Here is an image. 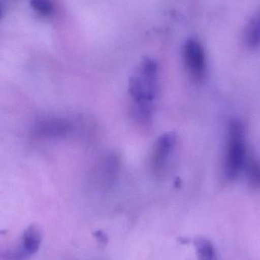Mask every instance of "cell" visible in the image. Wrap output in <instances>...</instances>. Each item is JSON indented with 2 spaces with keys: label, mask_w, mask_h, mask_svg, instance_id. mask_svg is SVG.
<instances>
[{
  "label": "cell",
  "mask_w": 260,
  "mask_h": 260,
  "mask_svg": "<svg viewBox=\"0 0 260 260\" xmlns=\"http://www.w3.org/2000/svg\"><path fill=\"white\" fill-rule=\"evenodd\" d=\"M72 129V125L62 119H50L41 122L36 130L41 136L46 137H56L68 134Z\"/></svg>",
  "instance_id": "5"
},
{
  "label": "cell",
  "mask_w": 260,
  "mask_h": 260,
  "mask_svg": "<svg viewBox=\"0 0 260 260\" xmlns=\"http://www.w3.org/2000/svg\"><path fill=\"white\" fill-rule=\"evenodd\" d=\"M193 244L198 260H217L215 247L209 239L198 237L194 240Z\"/></svg>",
  "instance_id": "8"
},
{
  "label": "cell",
  "mask_w": 260,
  "mask_h": 260,
  "mask_svg": "<svg viewBox=\"0 0 260 260\" xmlns=\"http://www.w3.org/2000/svg\"><path fill=\"white\" fill-rule=\"evenodd\" d=\"M94 235H95V238H97L98 241L102 244H105L108 243V237L105 235V232H102V231H98L97 232L94 233Z\"/></svg>",
  "instance_id": "11"
},
{
  "label": "cell",
  "mask_w": 260,
  "mask_h": 260,
  "mask_svg": "<svg viewBox=\"0 0 260 260\" xmlns=\"http://www.w3.org/2000/svg\"><path fill=\"white\" fill-rule=\"evenodd\" d=\"M247 148L244 127L238 120H232L228 126V139L224 154V174L226 178L234 180L239 177L247 163Z\"/></svg>",
  "instance_id": "2"
},
{
  "label": "cell",
  "mask_w": 260,
  "mask_h": 260,
  "mask_svg": "<svg viewBox=\"0 0 260 260\" xmlns=\"http://www.w3.org/2000/svg\"><path fill=\"white\" fill-rule=\"evenodd\" d=\"M158 90V66L154 59H143L130 76L129 82L130 98L141 121L148 122L151 119Z\"/></svg>",
  "instance_id": "1"
},
{
  "label": "cell",
  "mask_w": 260,
  "mask_h": 260,
  "mask_svg": "<svg viewBox=\"0 0 260 260\" xmlns=\"http://www.w3.org/2000/svg\"><path fill=\"white\" fill-rule=\"evenodd\" d=\"M177 138L173 132L161 135L154 142L151 153V166L156 176H162L168 171L177 147Z\"/></svg>",
  "instance_id": "3"
},
{
  "label": "cell",
  "mask_w": 260,
  "mask_h": 260,
  "mask_svg": "<svg viewBox=\"0 0 260 260\" xmlns=\"http://www.w3.org/2000/svg\"><path fill=\"white\" fill-rule=\"evenodd\" d=\"M246 176L249 183L256 189H260V162L255 159H248L246 163Z\"/></svg>",
  "instance_id": "9"
},
{
  "label": "cell",
  "mask_w": 260,
  "mask_h": 260,
  "mask_svg": "<svg viewBox=\"0 0 260 260\" xmlns=\"http://www.w3.org/2000/svg\"><path fill=\"white\" fill-rule=\"evenodd\" d=\"M42 238V230L38 224L28 226L22 237V249L24 253L28 256L35 254L39 250Z\"/></svg>",
  "instance_id": "6"
},
{
  "label": "cell",
  "mask_w": 260,
  "mask_h": 260,
  "mask_svg": "<svg viewBox=\"0 0 260 260\" xmlns=\"http://www.w3.org/2000/svg\"><path fill=\"white\" fill-rule=\"evenodd\" d=\"M2 16H3V12H2L1 7H0V19H1Z\"/></svg>",
  "instance_id": "12"
},
{
  "label": "cell",
  "mask_w": 260,
  "mask_h": 260,
  "mask_svg": "<svg viewBox=\"0 0 260 260\" xmlns=\"http://www.w3.org/2000/svg\"><path fill=\"white\" fill-rule=\"evenodd\" d=\"M183 58L185 69L191 80L197 83L203 82L206 77L207 66L202 44L197 40H188L183 47Z\"/></svg>",
  "instance_id": "4"
},
{
  "label": "cell",
  "mask_w": 260,
  "mask_h": 260,
  "mask_svg": "<svg viewBox=\"0 0 260 260\" xmlns=\"http://www.w3.org/2000/svg\"><path fill=\"white\" fill-rule=\"evenodd\" d=\"M30 4L41 15L47 16L53 13V5L50 0H30Z\"/></svg>",
  "instance_id": "10"
},
{
  "label": "cell",
  "mask_w": 260,
  "mask_h": 260,
  "mask_svg": "<svg viewBox=\"0 0 260 260\" xmlns=\"http://www.w3.org/2000/svg\"><path fill=\"white\" fill-rule=\"evenodd\" d=\"M244 41L247 47L256 49L260 46V9L249 20L244 28Z\"/></svg>",
  "instance_id": "7"
}]
</instances>
